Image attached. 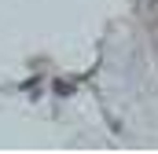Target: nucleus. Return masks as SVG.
Instances as JSON below:
<instances>
[{"mask_svg":"<svg viewBox=\"0 0 158 154\" xmlns=\"http://www.w3.org/2000/svg\"><path fill=\"white\" fill-rule=\"evenodd\" d=\"M147 4H158V0H147Z\"/></svg>","mask_w":158,"mask_h":154,"instance_id":"obj_1","label":"nucleus"}]
</instances>
